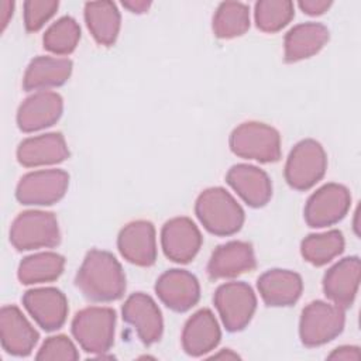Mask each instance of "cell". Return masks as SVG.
<instances>
[{
  "label": "cell",
  "mask_w": 361,
  "mask_h": 361,
  "mask_svg": "<svg viewBox=\"0 0 361 361\" xmlns=\"http://www.w3.org/2000/svg\"><path fill=\"white\" fill-rule=\"evenodd\" d=\"M75 285L89 300L113 302L124 295L126 276L113 254L90 250L78 269Z\"/></svg>",
  "instance_id": "6da1fadb"
},
{
  "label": "cell",
  "mask_w": 361,
  "mask_h": 361,
  "mask_svg": "<svg viewBox=\"0 0 361 361\" xmlns=\"http://www.w3.org/2000/svg\"><path fill=\"white\" fill-rule=\"evenodd\" d=\"M195 213L203 227L216 235H231L244 223V210L223 188H209L196 199Z\"/></svg>",
  "instance_id": "7a4b0ae2"
},
{
  "label": "cell",
  "mask_w": 361,
  "mask_h": 361,
  "mask_svg": "<svg viewBox=\"0 0 361 361\" xmlns=\"http://www.w3.org/2000/svg\"><path fill=\"white\" fill-rule=\"evenodd\" d=\"M231 151L245 159L275 162L281 158L279 133L264 123L247 121L233 130L228 140Z\"/></svg>",
  "instance_id": "3957f363"
},
{
  "label": "cell",
  "mask_w": 361,
  "mask_h": 361,
  "mask_svg": "<svg viewBox=\"0 0 361 361\" xmlns=\"http://www.w3.org/2000/svg\"><path fill=\"white\" fill-rule=\"evenodd\" d=\"M114 326L116 313L113 309L90 306L75 314L72 334L85 351L103 354L113 345Z\"/></svg>",
  "instance_id": "277c9868"
},
{
  "label": "cell",
  "mask_w": 361,
  "mask_h": 361,
  "mask_svg": "<svg viewBox=\"0 0 361 361\" xmlns=\"http://www.w3.org/2000/svg\"><path fill=\"white\" fill-rule=\"evenodd\" d=\"M61 233L54 213L27 210L20 213L10 228V243L18 251L55 247Z\"/></svg>",
  "instance_id": "5b68a950"
},
{
  "label": "cell",
  "mask_w": 361,
  "mask_h": 361,
  "mask_svg": "<svg viewBox=\"0 0 361 361\" xmlns=\"http://www.w3.org/2000/svg\"><path fill=\"white\" fill-rule=\"evenodd\" d=\"M327 157L323 147L312 140L299 141L285 164V180L296 190H307L314 186L324 175Z\"/></svg>",
  "instance_id": "8992f818"
},
{
  "label": "cell",
  "mask_w": 361,
  "mask_h": 361,
  "mask_svg": "<svg viewBox=\"0 0 361 361\" xmlns=\"http://www.w3.org/2000/svg\"><path fill=\"white\" fill-rule=\"evenodd\" d=\"M345 323L344 309L334 303L316 300L309 303L300 314L299 336L306 347H317L337 337Z\"/></svg>",
  "instance_id": "52a82bcc"
},
{
  "label": "cell",
  "mask_w": 361,
  "mask_h": 361,
  "mask_svg": "<svg viewBox=\"0 0 361 361\" xmlns=\"http://www.w3.org/2000/svg\"><path fill=\"white\" fill-rule=\"evenodd\" d=\"M213 302L228 331L243 330L252 319L257 307L255 293L245 282H227L220 285L214 293Z\"/></svg>",
  "instance_id": "ba28073f"
},
{
  "label": "cell",
  "mask_w": 361,
  "mask_h": 361,
  "mask_svg": "<svg viewBox=\"0 0 361 361\" xmlns=\"http://www.w3.org/2000/svg\"><path fill=\"white\" fill-rule=\"evenodd\" d=\"M68 185L69 175L62 169L34 171L20 179L16 197L21 204L48 206L63 197Z\"/></svg>",
  "instance_id": "9c48e42d"
},
{
  "label": "cell",
  "mask_w": 361,
  "mask_h": 361,
  "mask_svg": "<svg viewBox=\"0 0 361 361\" xmlns=\"http://www.w3.org/2000/svg\"><path fill=\"white\" fill-rule=\"evenodd\" d=\"M350 192L338 183H327L317 189L306 202L305 220L307 226L320 228L338 223L348 212Z\"/></svg>",
  "instance_id": "30bf717a"
},
{
  "label": "cell",
  "mask_w": 361,
  "mask_h": 361,
  "mask_svg": "<svg viewBox=\"0 0 361 361\" xmlns=\"http://www.w3.org/2000/svg\"><path fill=\"white\" fill-rule=\"evenodd\" d=\"M161 244L165 255L179 264L192 261L200 250L202 234L188 217H175L166 221L161 231Z\"/></svg>",
  "instance_id": "8fae6325"
},
{
  "label": "cell",
  "mask_w": 361,
  "mask_h": 361,
  "mask_svg": "<svg viewBox=\"0 0 361 361\" xmlns=\"http://www.w3.org/2000/svg\"><path fill=\"white\" fill-rule=\"evenodd\" d=\"M155 293L173 312H186L200 298L199 281L185 269H169L155 283Z\"/></svg>",
  "instance_id": "7c38bea8"
},
{
  "label": "cell",
  "mask_w": 361,
  "mask_h": 361,
  "mask_svg": "<svg viewBox=\"0 0 361 361\" xmlns=\"http://www.w3.org/2000/svg\"><path fill=\"white\" fill-rule=\"evenodd\" d=\"M23 305L31 317L47 331L63 326L68 316V300L56 288H38L27 290Z\"/></svg>",
  "instance_id": "4fadbf2b"
},
{
  "label": "cell",
  "mask_w": 361,
  "mask_h": 361,
  "mask_svg": "<svg viewBox=\"0 0 361 361\" xmlns=\"http://www.w3.org/2000/svg\"><path fill=\"white\" fill-rule=\"evenodd\" d=\"M121 312L124 322L137 331L138 338L144 344L149 345L161 338L164 322L161 310L151 296L142 292L133 293L123 305Z\"/></svg>",
  "instance_id": "5bb4252c"
},
{
  "label": "cell",
  "mask_w": 361,
  "mask_h": 361,
  "mask_svg": "<svg viewBox=\"0 0 361 361\" xmlns=\"http://www.w3.org/2000/svg\"><path fill=\"white\" fill-rule=\"evenodd\" d=\"M120 254L138 267H149L157 259L155 228L151 221L137 220L124 226L117 237Z\"/></svg>",
  "instance_id": "9a60e30c"
},
{
  "label": "cell",
  "mask_w": 361,
  "mask_h": 361,
  "mask_svg": "<svg viewBox=\"0 0 361 361\" xmlns=\"http://www.w3.org/2000/svg\"><path fill=\"white\" fill-rule=\"evenodd\" d=\"M63 102L55 92H37L18 107L17 124L24 133L38 131L55 124L62 116Z\"/></svg>",
  "instance_id": "2e32d148"
},
{
  "label": "cell",
  "mask_w": 361,
  "mask_h": 361,
  "mask_svg": "<svg viewBox=\"0 0 361 361\" xmlns=\"http://www.w3.org/2000/svg\"><path fill=\"white\" fill-rule=\"evenodd\" d=\"M0 337L6 353L17 357L28 355L38 341V331L17 306H3L0 310Z\"/></svg>",
  "instance_id": "e0dca14e"
},
{
  "label": "cell",
  "mask_w": 361,
  "mask_h": 361,
  "mask_svg": "<svg viewBox=\"0 0 361 361\" xmlns=\"http://www.w3.org/2000/svg\"><path fill=\"white\" fill-rule=\"evenodd\" d=\"M360 271L358 257H347L334 264L323 278L324 295L341 309L350 307L358 290Z\"/></svg>",
  "instance_id": "ac0fdd59"
},
{
  "label": "cell",
  "mask_w": 361,
  "mask_h": 361,
  "mask_svg": "<svg viewBox=\"0 0 361 361\" xmlns=\"http://www.w3.org/2000/svg\"><path fill=\"white\" fill-rule=\"evenodd\" d=\"M255 255L251 244L245 241H230L219 245L209 262L207 275L212 279L234 278L255 268Z\"/></svg>",
  "instance_id": "d6986e66"
},
{
  "label": "cell",
  "mask_w": 361,
  "mask_h": 361,
  "mask_svg": "<svg viewBox=\"0 0 361 361\" xmlns=\"http://www.w3.org/2000/svg\"><path fill=\"white\" fill-rule=\"evenodd\" d=\"M227 183L251 207L265 206L272 196L269 176L259 168L248 164H238L228 169Z\"/></svg>",
  "instance_id": "ffe728a7"
},
{
  "label": "cell",
  "mask_w": 361,
  "mask_h": 361,
  "mask_svg": "<svg viewBox=\"0 0 361 361\" xmlns=\"http://www.w3.org/2000/svg\"><path fill=\"white\" fill-rule=\"evenodd\" d=\"M221 337L219 323L209 309H200L185 323L182 347L186 354L200 357L216 348Z\"/></svg>",
  "instance_id": "44dd1931"
},
{
  "label": "cell",
  "mask_w": 361,
  "mask_h": 361,
  "mask_svg": "<svg viewBox=\"0 0 361 361\" xmlns=\"http://www.w3.org/2000/svg\"><path fill=\"white\" fill-rule=\"evenodd\" d=\"M257 286L264 303L278 307L293 305L300 298L303 282L293 271L269 269L258 278Z\"/></svg>",
  "instance_id": "7402d4cb"
},
{
  "label": "cell",
  "mask_w": 361,
  "mask_h": 361,
  "mask_svg": "<svg viewBox=\"0 0 361 361\" xmlns=\"http://www.w3.org/2000/svg\"><path fill=\"white\" fill-rule=\"evenodd\" d=\"M69 157L65 138L59 133H48L27 138L17 148V159L24 166L52 165Z\"/></svg>",
  "instance_id": "603a6c76"
},
{
  "label": "cell",
  "mask_w": 361,
  "mask_h": 361,
  "mask_svg": "<svg viewBox=\"0 0 361 361\" xmlns=\"http://www.w3.org/2000/svg\"><path fill=\"white\" fill-rule=\"evenodd\" d=\"M72 73V61L68 58L37 56L25 69L23 87L25 90H47L63 85Z\"/></svg>",
  "instance_id": "cb8c5ba5"
},
{
  "label": "cell",
  "mask_w": 361,
  "mask_h": 361,
  "mask_svg": "<svg viewBox=\"0 0 361 361\" xmlns=\"http://www.w3.org/2000/svg\"><path fill=\"white\" fill-rule=\"evenodd\" d=\"M329 41V30L320 23H302L290 28L283 41L285 61L298 62L317 54Z\"/></svg>",
  "instance_id": "d4e9b609"
},
{
  "label": "cell",
  "mask_w": 361,
  "mask_h": 361,
  "mask_svg": "<svg viewBox=\"0 0 361 361\" xmlns=\"http://www.w3.org/2000/svg\"><path fill=\"white\" fill-rule=\"evenodd\" d=\"M85 21L97 44L110 47L120 31V11L113 1H87L85 4Z\"/></svg>",
  "instance_id": "484cf974"
},
{
  "label": "cell",
  "mask_w": 361,
  "mask_h": 361,
  "mask_svg": "<svg viewBox=\"0 0 361 361\" xmlns=\"http://www.w3.org/2000/svg\"><path fill=\"white\" fill-rule=\"evenodd\" d=\"M65 258L56 252H38L25 257L18 265V279L24 285L51 282L61 276Z\"/></svg>",
  "instance_id": "4316f807"
},
{
  "label": "cell",
  "mask_w": 361,
  "mask_h": 361,
  "mask_svg": "<svg viewBox=\"0 0 361 361\" xmlns=\"http://www.w3.org/2000/svg\"><path fill=\"white\" fill-rule=\"evenodd\" d=\"M250 28V7L240 1H223L213 16V32L219 38H234Z\"/></svg>",
  "instance_id": "83f0119b"
},
{
  "label": "cell",
  "mask_w": 361,
  "mask_h": 361,
  "mask_svg": "<svg viewBox=\"0 0 361 361\" xmlns=\"http://www.w3.org/2000/svg\"><path fill=\"white\" fill-rule=\"evenodd\" d=\"M344 250V237L338 230L310 234L300 244L302 257L312 265L322 267L340 255Z\"/></svg>",
  "instance_id": "f1b7e54d"
},
{
  "label": "cell",
  "mask_w": 361,
  "mask_h": 361,
  "mask_svg": "<svg viewBox=\"0 0 361 361\" xmlns=\"http://www.w3.org/2000/svg\"><path fill=\"white\" fill-rule=\"evenodd\" d=\"M80 39V27L75 18L65 16L48 27L42 37L44 48L56 55H68L75 51Z\"/></svg>",
  "instance_id": "f546056e"
},
{
  "label": "cell",
  "mask_w": 361,
  "mask_h": 361,
  "mask_svg": "<svg viewBox=\"0 0 361 361\" xmlns=\"http://www.w3.org/2000/svg\"><path fill=\"white\" fill-rule=\"evenodd\" d=\"M254 16L261 31L276 32L293 18V3L289 0H261L255 3Z\"/></svg>",
  "instance_id": "4dcf8cb0"
},
{
  "label": "cell",
  "mask_w": 361,
  "mask_h": 361,
  "mask_svg": "<svg viewBox=\"0 0 361 361\" xmlns=\"http://www.w3.org/2000/svg\"><path fill=\"white\" fill-rule=\"evenodd\" d=\"M55 0H28L24 1V25L28 32L38 31L58 10Z\"/></svg>",
  "instance_id": "1f68e13d"
},
{
  "label": "cell",
  "mask_w": 361,
  "mask_h": 361,
  "mask_svg": "<svg viewBox=\"0 0 361 361\" xmlns=\"http://www.w3.org/2000/svg\"><path fill=\"white\" fill-rule=\"evenodd\" d=\"M37 360H68L75 361L79 358L78 350L73 343L63 334L52 336L45 340V343L38 350Z\"/></svg>",
  "instance_id": "d6a6232c"
},
{
  "label": "cell",
  "mask_w": 361,
  "mask_h": 361,
  "mask_svg": "<svg viewBox=\"0 0 361 361\" xmlns=\"http://www.w3.org/2000/svg\"><path fill=\"white\" fill-rule=\"evenodd\" d=\"M331 6V1L327 0H302L299 1V7L303 13L309 16H320L326 13Z\"/></svg>",
  "instance_id": "836d02e7"
},
{
  "label": "cell",
  "mask_w": 361,
  "mask_h": 361,
  "mask_svg": "<svg viewBox=\"0 0 361 361\" xmlns=\"http://www.w3.org/2000/svg\"><path fill=\"white\" fill-rule=\"evenodd\" d=\"M330 360H354L358 361L361 358L360 354V348L354 347V345H341L338 348H336L330 355Z\"/></svg>",
  "instance_id": "e575fe53"
},
{
  "label": "cell",
  "mask_w": 361,
  "mask_h": 361,
  "mask_svg": "<svg viewBox=\"0 0 361 361\" xmlns=\"http://www.w3.org/2000/svg\"><path fill=\"white\" fill-rule=\"evenodd\" d=\"M121 4L131 13H137V14L145 13L151 7V1H147V0H126Z\"/></svg>",
  "instance_id": "d590c367"
},
{
  "label": "cell",
  "mask_w": 361,
  "mask_h": 361,
  "mask_svg": "<svg viewBox=\"0 0 361 361\" xmlns=\"http://www.w3.org/2000/svg\"><path fill=\"white\" fill-rule=\"evenodd\" d=\"M0 8H1V31L7 27L11 16H13V8H14V3L13 1H8V0H3L0 3Z\"/></svg>",
  "instance_id": "8d00e7d4"
}]
</instances>
